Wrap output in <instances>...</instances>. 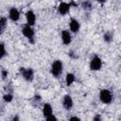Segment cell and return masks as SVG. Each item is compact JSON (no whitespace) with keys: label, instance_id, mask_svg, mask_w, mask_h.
<instances>
[{"label":"cell","instance_id":"obj_9","mask_svg":"<svg viewBox=\"0 0 121 121\" xmlns=\"http://www.w3.org/2000/svg\"><path fill=\"white\" fill-rule=\"evenodd\" d=\"M62 104H63V107H64L65 110H71L72 107H73V99H72V97L70 95H64Z\"/></svg>","mask_w":121,"mask_h":121},{"label":"cell","instance_id":"obj_5","mask_svg":"<svg viewBox=\"0 0 121 121\" xmlns=\"http://www.w3.org/2000/svg\"><path fill=\"white\" fill-rule=\"evenodd\" d=\"M20 73L22 75V77L26 80V81H32L33 78H34V72L31 68H20Z\"/></svg>","mask_w":121,"mask_h":121},{"label":"cell","instance_id":"obj_7","mask_svg":"<svg viewBox=\"0 0 121 121\" xmlns=\"http://www.w3.org/2000/svg\"><path fill=\"white\" fill-rule=\"evenodd\" d=\"M9 19L13 22H17L20 18V12L17 9L15 8H11L9 9Z\"/></svg>","mask_w":121,"mask_h":121},{"label":"cell","instance_id":"obj_4","mask_svg":"<svg viewBox=\"0 0 121 121\" xmlns=\"http://www.w3.org/2000/svg\"><path fill=\"white\" fill-rule=\"evenodd\" d=\"M102 67V60L98 56H94L90 61V69L94 71L100 70Z\"/></svg>","mask_w":121,"mask_h":121},{"label":"cell","instance_id":"obj_14","mask_svg":"<svg viewBox=\"0 0 121 121\" xmlns=\"http://www.w3.org/2000/svg\"><path fill=\"white\" fill-rule=\"evenodd\" d=\"M82 8L86 10H91L92 9V3L89 0H86L82 3Z\"/></svg>","mask_w":121,"mask_h":121},{"label":"cell","instance_id":"obj_13","mask_svg":"<svg viewBox=\"0 0 121 121\" xmlns=\"http://www.w3.org/2000/svg\"><path fill=\"white\" fill-rule=\"evenodd\" d=\"M65 81H66V85L70 86V85L75 81V76H74V74H72V73H68V74L66 75Z\"/></svg>","mask_w":121,"mask_h":121},{"label":"cell","instance_id":"obj_24","mask_svg":"<svg viewBox=\"0 0 121 121\" xmlns=\"http://www.w3.org/2000/svg\"><path fill=\"white\" fill-rule=\"evenodd\" d=\"M2 30H3V27H2V26L0 25V34L2 33Z\"/></svg>","mask_w":121,"mask_h":121},{"label":"cell","instance_id":"obj_3","mask_svg":"<svg viewBox=\"0 0 121 121\" xmlns=\"http://www.w3.org/2000/svg\"><path fill=\"white\" fill-rule=\"evenodd\" d=\"M22 33H23V35L24 36H26L28 40H29V42L31 43H34V30H33V28L30 26H28V25H26L23 28H22Z\"/></svg>","mask_w":121,"mask_h":121},{"label":"cell","instance_id":"obj_6","mask_svg":"<svg viewBox=\"0 0 121 121\" xmlns=\"http://www.w3.org/2000/svg\"><path fill=\"white\" fill-rule=\"evenodd\" d=\"M70 8H71L70 3L61 2V3L59 5V7H58V10H59L60 14H61V15H65V14H66V13L69 11Z\"/></svg>","mask_w":121,"mask_h":121},{"label":"cell","instance_id":"obj_22","mask_svg":"<svg viewBox=\"0 0 121 121\" xmlns=\"http://www.w3.org/2000/svg\"><path fill=\"white\" fill-rule=\"evenodd\" d=\"M100 119V116H98V115H96L95 118H94V120H99Z\"/></svg>","mask_w":121,"mask_h":121},{"label":"cell","instance_id":"obj_12","mask_svg":"<svg viewBox=\"0 0 121 121\" xmlns=\"http://www.w3.org/2000/svg\"><path fill=\"white\" fill-rule=\"evenodd\" d=\"M43 116L46 118L47 116H49L50 114H52V107L49 103H45L43 107Z\"/></svg>","mask_w":121,"mask_h":121},{"label":"cell","instance_id":"obj_11","mask_svg":"<svg viewBox=\"0 0 121 121\" xmlns=\"http://www.w3.org/2000/svg\"><path fill=\"white\" fill-rule=\"evenodd\" d=\"M61 41L64 44H69L72 41L71 34L68 30H62L61 31Z\"/></svg>","mask_w":121,"mask_h":121},{"label":"cell","instance_id":"obj_8","mask_svg":"<svg viewBox=\"0 0 121 121\" xmlns=\"http://www.w3.org/2000/svg\"><path fill=\"white\" fill-rule=\"evenodd\" d=\"M26 17L27 25L30 26H32L35 24V21H36L35 13H34L32 10H28V11L26 13Z\"/></svg>","mask_w":121,"mask_h":121},{"label":"cell","instance_id":"obj_15","mask_svg":"<svg viewBox=\"0 0 121 121\" xmlns=\"http://www.w3.org/2000/svg\"><path fill=\"white\" fill-rule=\"evenodd\" d=\"M112 40V33H110V32L105 33V35H104V41L107 42V43H111Z\"/></svg>","mask_w":121,"mask_h":121},{"label":"cell","instance_id":"obj_16","mask_svg":"<svg viewBox=\"0 0 121 121\" xmlns=\"http://www.w3.org/2000/svg\"><path fill=\"white\" fill-rule=\"evenodd\" d=\"M5 55H6V49H5V45H4L2 43H0V59L4 58V57H5Z\"/></svg>","mask_w":121,"mask_h":121},{"label":"cell","instance_id":"obj_10","mask_svg":"<svg viewBox=\"0 0 121 121\" xmlns=\"http://www.w3.org/2000/svg\"><path fill=\"white\" fill-rule=\"evenodd\" d=\"M79 27H80V25H79L78 21L76 20L75 18H71V20H70V30L74 33H77V32H78Z\"/></svg>","mask_w":121,"mask_h":121},{"label":"cell","instance_id":"obj_20","mask_svg":"<svg viewBox=\"0 0 121 121\" xmlns=\"http://www.w3.org/2000/svg\"><path fill=\"white\" fill-rule=\"evenodd\" d=\"M1 74H2V78L5 79V78H7V76H8V71H6V70H2Z\"/></svg>","mask_w":121,"mask_h":121},{"label":"cell","instance_id":"obj_21","mask_svg":"<svg viewBox=\"0 0 121 121\" xmlns=\"http://www.w3.org/2000/svg\"><path fill=\"white\" fill-rule=\"evenodd\" d=\"M70 120H79V118H78V117H77V116H73V117H71V118H70Z\"/></svg>","mask_w":121,"mask_h":121},{"label":"cell","instance_id":"obj_17","mask_svg":"<svg viewBox=\"0 0 121 121\" xmlns=\"http://www.w3.org/2000/svg\"><path fill=\"white\" fill-rule=\"evenodd\" d=\"M12 98H13V96H12L11 94H7V95H5L3 96V99H4L6 102H10V101L12 100Z\"/></svg>","mask_w":121,"mask_h":121},{"label":"cell","instance_id":"obj_18","mask_svg":"<svg viewBox=\"0 0 121 121\" xmlns=\"http://www.w3.org/2000/svg\"><path fill=\"white\" fill-rule=\"evenodd\" d=\"M0 25L2 26L3 28L6 26V25H7V19H6L5 17H1V18H0Z\"/></svg>","mask_w":121,"mask_h":121},{"label":"cell","instance_id":"obj_1","mask_svg":"<svg viewBox=\"0 0 121 121\" xmlns=\"http://www.w3.org/2000/svg\"><path fill=\"white\" fill-rule=\"evenodd\" d=\"M62 68H63L62 62L60 60H57L51 65V74L55 78H59L62 73Z\"/></svg>","mask_w":121,"mask_h":121},{"label":"cell","instance_id":"obj_2","mask_svg":"<svg viewBox=\"0 0 121 121\" xmlns=\"http://www.w3.org/2000/svg\"><path fill=\"white\" fill-rule=\"evenodd\" d=\"M99 98L101 100L102 103L104 104H110L112 100V93L111 91L107 90V89H103L100 91L99 93Z\"/></svg>","mask_w":121,"mask_h":121},{"label":"cell","instance_id":"obj_19","mask_svg":"<svg viewBox=\"0 0 121 121\" xmlns=\"http://www.w3.org/2000/svg\"><path fill=\"white\" fill-rule=\"evenodd\" d=\"M46 120H48V121H51V120H57V118H56V117L53 115V113H52V114H50L49 116L46 117Z\"/></svg>","mask_w":121,"mask_h":121},{"label":"cell","instance_id":"obj_23","mask_svg":"<svg viewBox=\"0 0 121 121\" xmlns=\"http://www.w3.org/2000/svg\"><path fill=\"white\" fill-rule=\"evenodd\" d=\"M96 1H97L98 3H101V4H102V3H104L106 0H96Z\"/></svg>","mask_w":121,"mask_h":121}]
</instances>
